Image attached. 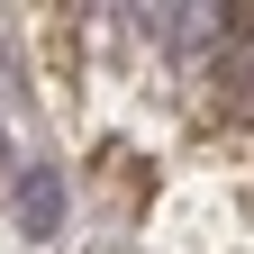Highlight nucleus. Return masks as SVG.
Masks as SVG:
<instances>
[{
    "label": "nucleus",
    "instance_id": "f257e3e1",
    "mask_svg": "<svg viewBox=\"0 0 254 254\" xmlns=\"http://www.w3.org/2000/svg\"><path fill=\"white\" fill-rule=\"evenodd\" d=\"M9 218H18V236H55L64 227V173L55 164H27L9 182Z\"/></svg>",
    "mask_w": 254,
    "mask_h": 254
},
{
    "label": "nucleus",
    "instance_id": "f03ea898",
    "mask_svg": "<svg viewBox=\"0 0 254 254\" xmlns=\"http://www.w3.org/2000/svg\"><path fill=\"white\" fill-rule=\"evenodd\" d=\"M0 73H9V37H0Z\"/></svg>",
    "mask_w": 254,
    "mask_h": 254
},
{
    "label": "nucleus",
    "instance_id": "7ed1b4c3",
    "mask_svg": "<svg viewBox=\"0 0 254 254\" xmlns=\"http://www.w3.org/2000/svg\"><path fill=\"white\" fill-rule=\"evenodd\" d=\"M0 164H9V145H0Z\"/></svg>",
    "mask_w": 254,
    "mask_h": 254
}]
</instances>
